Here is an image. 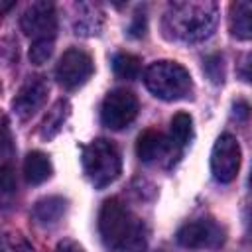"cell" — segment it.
Returning a JSON list of instances; mask_svg holds the SVG:
<instances>
[{
    "label": "cell",
    "mask_w": 252,
    "mask_h": 252,
    "mask_svg": "<svg viewBox=\"0 0 252 252\" xmlns=\"http://www.w3.org/2000/svg\"><path fill=\"white\" fill-rule=\"evenodd\" d=\"M250 114H252V106H250V102L248 100H244V98H236L234 102H232V116L236 118V120H248L250 118Z\"/></svg>",
    "instance_id": "603a6c76"
},
{
    "label": "cell",
    "mask_w": 252,
    "mask_h": 252,
    "mask_svg": "<svg viewBox=\"0 0 252 252\" xmlns=\"http://www.w3.org/2000/svg\"><path fill=\"white\" fill-rule=\"evenodd\" d=\"M138 114V98L128 89L110 91L100 104V122L110 130L126 128Z\"/></svg>",
    "instance_id": "5b68a950"
},
{
    "label": "cell",
    "mask_w": 252,
    "mask_h": 252,
    "mask_svg": "<svg viewBox=\"0 0 252 252\" xmlns=\"http://www.w3.org/2000/svg\"><path fill=\"white\" fill-rule=\"evenodd\" d=\"M203 71L213 85H222V81H224V57L220 53H211L203 61Z\"/></svg>",
    "instance_id": "d6986e66"
},
{
    "label": "cell",
    "mask_w": 252,
    "mask_h": 252,
    "mask_svg": "<svg viewBox=\"0 0 252 252\" xmlns=\"http://www.w3.org/2000/svg\"><path fill=\"white\" fill-rule=\"evenodd\" d=\"M79 14L75 20V33L77 35H94L102 26V14L93 4H79Z\"/></svg>",
    "instance_id": "2e32d148"
},
{
    "label": "cell",
    "mask_w": 252,
    "mask_h": 252,
    "mask_svg": "<svg viewBox=\"0 0 252 252\" xmlns=\"http://www.w3.org/2000/svg\"><path fill=\"white\" fill-rule=\"evenodd\" d=\"M69 112H71V104H69V100H67V98H59V100L47 110L45 118L41 120V128H39L41 138H43V140H51V138H55V136L61 132L65 120L69 118Z\"/></svg>",
    "instance_id": "5bb4252c"
},
{
    "label": "cell",
    "mask_w": 252,
    "mask_h": 252,
    "mask_svg": "<svg viewBox=\"0 0 252 252\" xmlns=\"http://www.w3.org/2000/svg\"><path fill=\"white\" fill-rule=\"evenodd\" d=\"M53 173L51 161L43 152H30L24 159V177L30 185H41Z\"/></svg>",
    "instance_id": "4fadbf2b"
},
{
    "label": "cell",
    "mask_w": 252,
    "mask_h": 252,
    "mask_svg": "<svg viewBox=\"0 0 252 252\" xmlns=\"http://www.w3.org/2000/svg\"><path fill=\"white\" fill-rule=\"evenodd\" d=\"M222 240H224L222 228L209 219H199V220L187 222L177 230V242L183 248H191V250L215 248V246L222 244Z\"/></svg>",
    "instance_id": "9c48e42d"
},
{
    "label": "cell",
    "mask_w": 252,
    "mask_h": 252,
    "mask_svg": "<svg viewBox=\"0 0 252 252\" xmlns=\"http://www.w3.org/2000/svg\"><path fill=\"white\" fill-rule=\"evenodd\" d=\"M67 209V201L63 197H57V195H51V197H43L39 199L35 205H33V219L39 222V224H53L57 222L63 213Z\"/></svg>",
    "instance_id": "9a60e30c"
},
{
    "label": "cell",
    "mask_w": 252,
    "mask_h": 252,
    "mask_svg": "<svg viewBox=\"0 0 252 252\" xmlns=\"http://www.w3.org/2000/svg\"><path fill=\"white\" fill-rule=\"evenodd\" d=\"M238 77L252 85V53H246L238 63Z\"/></svg>",
    "instance_id": "cb8c5ba5"
},
{
    "label": "cell",
    "mask_w": 252,
    "mask_h": 252,
    "mask_svg": "<svg viewBox=\"0 0 252 252\" xmlns=\"http://www.w3.org/2000/svg\"><path fill=\"white\" fill-rule=\"evenodd\" d=\"M49 93V85L43 77H30L18 91V94L12 100V108L18 118L28 120L32 118L43 104Z\"/></svg>",
    "instance_id": "30bf717a"
},
{
    "label": "cell",
    "mask_w": 252,
    "mask_h": 252,
    "mask_svg": "<svg viewBox=\"0 0 252 252\" xmlns=\"http://www.w3.org/2000/svg\"><path fill=\"white\" fill-rule=\"evenodd\" d=\"M81 161H83V169H85L89 181L96 189L110 185L120 175V169H122L120 152L106 138L93 140L89 146H85Z\"/></svg>",
    "instance_id": "277c9868"
},
{
    "label": "cell",
    "mask_w": 252,
    "mask_h": 252,
    "mask_svg": "<svg viewBox=\"0 0 252 252\" xmlns=\"http://www.w3.org/2000/svg\"><path fill=\"white\" fill-rule=\"evenodd\" d=\"M0 187H2L4 195L16 191V177H14V171H12V167L8 163H4L2 169H0Z\"/></svg>",
    "instance_id": "7402d4cb"
},
{
    "label": "cell",
    "mask_w": 252,
    "mask_h": 252,
    "mask_svg": "<svg viewBox=\"0 0 252 252\" xmlns=\"http://www.w3.org/2000/svg\"><path fill=\"white\" fill-rule=\"evenodd\" d=\"M112 71L120 79L134 81L142 73V61H140V57H136L132 53H116L112 57Z\"/></svg>",
    "instance_id": "e0dca14e"
},
{
    "label": "cell",
    "mask_w": 252,
    "mask_h": 252,
    "mask_svg": "<svg viewBox=\"0 0 252 252\" xmlns=\"http://www.w3.org/2000/svg\"><path fill=\"white\" fill-rule=\"evenodd\" d=\"M53 55V39H35L30 47V61L33 65H43Z\"/></svg>",
    "instance_id": "ffe728a7"
},
{
    "label": "cell",
    "mask_w": 252,
    "mask_h": 252,
    "mask_svg": "<svg viewBox=\"0 0 252 252\" xmlns=\"http://www.w3.org/2000/svg\"><path fill=\"white\" fill-rule=\"evenodd\" d=\"M173 140H167L159 130H146L138 136L136 142V156L144 163H156L169 156Z\"/></svg>",
    "instance_id": "8fae6325"
},
{
    "label": "cell",
    "mask_w": 252,
    "mask_h": 252,
    "mask_svg": "<svg viewBox=\"0 0 252 252\" xmlns=\"http://www.w3.org/2000/svg\"><path fill=\"white\" fill-rule=\"evenodd\" d=\"M219 22V8L209 0H191V2H173L167 6L161 30L167 39L197 43L213 35Z\"/></svg>",
    "instance_id": "6da1fadb"
},
{
    "label": "cell",
    "mask_w": 252,
    "mask_h": 252,
    "mask_svg": "<svg viewBox=\"0 0 252 252\" xmlns=\"http://www.w3.org/2000/svg\"><path fill=\"white\" fill-rule=\"evenodd\" d=\"M171 140L173 144L177 146H187L189 140H191V134H193V118L187 114V112H177L173 118H171Z\"/></svg>",
    "instance_id": "ac0fdd59"
},
{
    "label": "cell",
    "mask_w": 252,
    "mask_h": 252,
    "mask_svg": "<svg viewBox=\"0 0 252 252\" xmlns=\"http://www.w3.org/2000/svg\"><path fill=\"white\" fill-rule=\"evenodd\" d=\"M20 28L28 37L35 39H53L57 32V14L55 6L47 0H37L30 4L20 16Z\"/></svg>",
    "instance_id": "ba28073f"
},
{
    "label": "cell",
    "mask_w": 252,
    "mask_h": 252,
    "mask_svg": "<svg viewBox=\"0 0 252 252\" xmlns=\"http://www.w3.org/2000/svg\"><path fill=\"white\" fill-rule=\"evenodd\" d=\"M240 169V146L232 134H220L211 152V171L219 183H230Z\"/></svg>",
    "instance_id": "52a82bcc"
},
{
    "label": "cell",
    "mask_w": 252,
    "mask_h": 252,
    "mask_svg": "<svg viewBox=\"0 0 252 252\" xmlns=\"http://www.w3.org/2000/svg\"><path fill=\"white\" fill-rule=\"evenodd\" d=\"M146 89L161 100H177L191 93L189 71L175 61H156L144 71Z\"/></svg>",
    "instance_id": "3957f363"
},
{
    "label": "cell",
    "mask_w": 252,
    "mask_h": 252,
    "mask_svg": "<svg viewBox=\"0 0 252 252\" xmlns=\"http://www.w3.org/2000/svg\"><path fill=\"white\" fill-rule=\"evenodd\" d=\"M55 252H85V250H83V246H81L79 242H75V240H69V238H65V240H61V242L57 244Z\"/></svg>",
    "instance_id": "484cf974"
},
{
    "label": "cell",
    "mask_w": 252,
    "mask_h": 252,
    "mask_svg": "<svg viewBox=\"0 0 252 252\" xmlns=\"http://www.w3.org/2000/svg\"><path fill=\"white\" fill-rule=\"evenodd\" d=\"M248 183H250V187H252V169H250V175H248Z\"/></svg>",
    "instance_id": "4316f807"
},
{
    "label": "cell",
    "mask_w": 252,
    "mask_h": 252,
    "mask_svg": "<svg viewBox=\"0 0 252 252\" xmlns=\"http://www.w3.org/2000/svg\"><path fill=\"white\" fill-rule=\"evenodd\" d=\"M228 26L234 37L252 41V0H238L230 4Z\"/></svg>",
    "instance_id": "7c38bea8"
},
{
    "label": "cell",
    "mask_w": 252,
    "mask_h": 252,
    "mask_svg": "<svg viewBox=\"0 0 252 252\" xmlns=\"http://www.w3.org/2000/svg\"><path fill=\"white\" fill-rule=\"evenodd\" d=\"M128 33H130L132 37H142V35H146V16H144V14H136V16H134V20H132V24H130V28H128Z\"/></svg>",
    "instance_id": "d4e9b609"
},
{
    "label": "cell",
    "mask_w": 252,
    "mask_h": 252,
    "mask_svg": "<svg viewBox=\"0 0 252 252\" xmlns=\"http://www.w3.org/2000/svg\"><path fill=\"white\" fill-rule=\"evenodd\" d=\"M2 252H35V250L24 236L6 232L2 236Z\"/></svg>",
    "instance_id": "44dd1931"
},
{
    "label": "cell",
    "mask_w": 252,
    "mask_h": 252,
    "mask_svg": "<svg viewBox=\"0 0 252 252\" xmlns=\"http://www.w3.org/2000/svg\"><path fill=\"white\" fill-rule=\"evenodd\" d=\"M98 232L110 252H144L148 246V228L124 203L106 199L98 213Z\"/></svg>",
    "instance_id": "7a4b0ae2"
},
{
    "label": "cell",
    "mask_w": 252,
    "mask_h": 252,
    "mask_svg": "<svg viewBox=\"0 0 252 252\" xmlns=\"http://www.w3.org/2000/svg\"><path fill=\"white\" fill-rule=\"evenodd\" d=\"M93 71H94L93 57L79 47H71L61 55L55 67V77L63 89L73 91V89L83 87L91 79Z\"/></svg>",
    "instance_id": "8992f818"
}]
</instances>
